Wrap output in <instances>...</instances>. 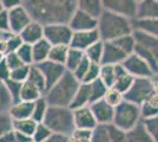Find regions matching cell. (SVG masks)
Returning a JSON list of instances; mask_svg holds the SVG:
<instances>
[{"label": "cell", "instance_id": "7c38bea8", "mask_svg": "<svg viewBox=\"0 0 158 142\" xmlns=\"http://www.w3.org/2000/svg\"><path fill=\"white\" fill-rule=\"evenodd\" d=\"M69 26L73 32H84V31H92L98 27V19L93 18L89 14L84 13L80 10H76L69 21Z\"/></svg>", "mask_w": 158, "mask_h": 142}, {"label": "cell", "instance_id": "f6af8a7d", "mask_svg": "<svg viewBox=\"0 0 158 142\" xmlns=\"http://www.w3.org/2000/svg\"><path fill=\"white\" fill-rule=\"evenodd\" d=\"M31 67H28V65H21L20 68L12 70L11 71V76H10V80L19 82V83H24L27 80V77H28V72H30V68Z\"/></svg>", "mask_w": 158, "mask_h": 142}, {"label": "cell", "instance_id": "f907efd6", "mask_svg": "<svg viewBox=\"0 0 158 142\" xmlns=\"http://www.w3.org/2000/svg\"><path fill=\"white\" fill-rule=\"evenodd\" d=\"M23 44H24V41H23V39L20 38L19 34L12 33L10 37H8V39H7V41H6L7 54H11V52H17V50H18V49H19Z\"/></svg>", "mask_w": 158, "mask_h": 142}, {"label": "cell", "instance_id": "3957f363", "mask_svg": "<svg viewBox=\"0 0 158 142\" xmlns=\"http://www.w3.org/2000/svg\"><path fill=\"white\" fill-rule=\"evenodd\" d=\"M79 85L80 82L74 77V75L66 71L65 75L54 85L47 89L45 98L50 105L70 108Z\"/></svg>", "mask_w": 158, "mask_h": 142}, {"label": "cell", "instance_id": "2e32d148", "mask_svg": "<svg viewBox=\"0 0 158 142\" xmlns=\"http://www.w3.org/2000/svg\"><path fill=\"white\" fill-rule=\"evenodd\" d=\"M73 110V121L76 129H85V130H93L98 124L93 116V113L90 107L72 109Z\"/></svg>", "mask_w": 158, "mask_h": 142}, {"label": "cell", "instance_id": "d6a6232c", "mask_svg": "<svg viewBox=\"0 0 158 142\" xmlns=\"http://www.w3.org/2000/svg\"><path fill=\"white\" fill-rule=\"evenodd\" d=\"M103 54H104V41H99L92 46H90L85 51V57L91 62L96 64H102L103 59Z\"/></svg>", "mask_w": 158, "mask_h": 142}, {"label": "cell", "instance_id": "83f0119b", "mask_svg": "<svg viewBox=\"0 0 158 142\" xmlns=\"http://www.w3.org/2000/svg\"><path fill=\"white\" fill-rule=\"evenodd\" d=\"M84 58H85V52L84 51L70 47L67 57H66L65 69L70 72H73L79 67V64L84 61Z\"/></svg>", "mask_w": 158, "mask_h": 142}, {"label": "cell", "instance_id": "ee69618b", "mask_svg": "<svg viewBox=\"0 0 158 142\" xmlns=\"http://www.w3.org/2000/svg\"><path fill=\"white\" fill-rule=\"evenodd\" d=\"M99 76H100V64H96V63H91L89 70L86 72L85 77L81 83H85V84H91L93 82H96L97 80H99Z\"/></svg>", "mask_w": 158, "mask_h": 142}, {"label": "cell", "instance_id": "ab89813d", "mask_svg": "<svg viewBox=\"0 0 158 142\" xmlns=\"http://www.w3.org/2000/svg\"><path fill=\"white\" fill-rule=\"evenodd\" d=\"M52 134L53 133L51 131V129L41 122V123L37 124L35 130H34V133L32 135V140L34 142H45L48 137H51Z\"/></svg>", "mask_w": 158, "mask_h": 142}, {"label": "cell", "instance_id": "8d00e7d4", "mask_svg": "<svg viewBox=\"0 0 158 142\" xmlns=\"http://www.w3.org/2000/svg\"><path fill=\"white\" fill-rule=\"evenodd\" d=\"M107 87L100 80H97L90 84V93H91V104L94 102H98L100 100H104L106 91H107Z\"/></svg>", "mask_w": 158, "mask_h": 142}, {"label": "cell", "instance_id": "7402d4cb", "mask_svg": "<svg viewBox=\"0 0 158 142\" xmlns=\"http://www.w3.org/2000/svg\"><path fill=\"white\" fill-rule=\"evenodd\" d=\"M137 19H158V0H140Z\"/></svg>", "mask_w": 158, "mask_h": 142}, {"label": "cell", "instance_id": "6125c7cd", "mask_svg": "<svg viewBox=\"0 0 158 142\" xmlns=\"http://www.w3.org/2000/svg\"><path fill=\"white\" fill-rule=\"evenodd\" d=\"M5 56H6V54H4V52H1V51H0V63H1L2 61H5Z\"/></svg>", "mask_w": 158, "mask_h": 142}, {"label": "cell", "instance_id": "836d02e7", "mask_svg": "<svg viewBox=\"0 0 158 142\" xmlns=\"http://www.w3.org/2000/svg\"><path fill=\"white\" fill-rule=\"evenodd\" d=\"M70 46L69 45H56L51 47L50 56H48V61H52L54 63H59L65 67L66 57L69 54Z\"/></svg>", "mask_w": 158, "mask_h": 142}, {"label": "cell", "instance_id": "4316f807", "mask_svg": "<svg viewBox=\"0 0 158 142\" xmlns=\"http://www.w3.org/2000/svg\"><path fill=\"white\" fill-rule=\"evenodd\" d=\"M126 133H127V142H153L152 137L145 128L143 121Z\"/></svg>", "mask_w": 158, "mask_h": 142}, {"label": "cell", "instance_id": "9a60e30c", "mask_svg": "<svg viewBox=\"0 0 158 142\" xmlns=\"http://www.w3.org/2000/svg\"><path fill=\"white\" fill-rule=\"evenodd\" d=\"M99 41H102V39H100V36L97 30L84 31V32H73L70 47L85 52L89 47L92 46L93 44H96Z\"/></svg>", "mask_w": 158, "mask_h": 142}, {"label": "cell", "instance_id": "7a4b0ae2", "mask_svg": "<svg viewBox=\"0 0 158 142\" xmlns=\"http://www.w3.org/2000/svg\"><path fill=\"white\" fill-rule=\"evenodd\" d=\"M97 31L103 41H113L123 36L133 33V20L104 10L98 19Z\"/></svg>", "mask_w": 158, "mask_h": 142}, {"label": "cell", "instance_id": "11a10c76", "mask_svg": "<svg viewBox=\"0 0 158 142\" xmlns=\"http://www.w3.org/2000/svg\"><path fill=\"white\" fill-rule=\"evenodd\" d=\"M10 76H11V69L7 67L6 62L2 61L0 63V82L5 83L10 80Z\"/></svg>", "mask_w": 158, "mask_h": 142}, {"label": "cell", "instance_id": "03108f58", "mask_svg": "<svg viewBox=\"0 0 158 142\" xmlns=\"http://www.w3.org/2000/svg\"><path fill=\"white\" fill-rule=\"evenodd\" d=\"M28 142H34V141H33V140H31V141H28Z\"/></svg>", "mask_w": 158, "mask_h": 142}, {"label": "cell", "instance_id": "5b68a950", "mask_svg": "<svg viewBox=\"0 0 158 142\" xmlns=\"http://www.w3.org/2000/svg\"><path fill=\"white\" fill-rule=\"evenodd\" d=\"M133 37L136 41L135 54L142 57L155 71L158 65V38L140 31H133Z\"/></svg>", "mask_w": 158, "mask_h": 142}, {"label": "cell", "instance_id": "680465c9", "mask_svg": "<svg viewBox=\"0 0 158 142\" xmlns=\"http://www.w3.org/2000/svg\"><path fill=\"white\" fill-rule=\"evenodd\" d=\"M13 133H14V137H15V142H28L32 140L31 136H27L25 134L18 133V131H13Z\"/></svg>", "mask_w": 158, "mask_h": 142}, {"label": "cell", "instance_id": "db71d44e", "mask_svg": "<svg viewBox=\"0 0 158 142\" xmlns=\"http://www.w3.org/2000/svg\"><path fill=\"white\" fill-rule=\"evenodd\" d=\"M0 31L11 32L10 31V19H8V12L4 10L0 13Z\"/></svg>", "mask_w": 158, "mask_h": 142}, {"label": "cell", "instance_id": "5bb4252c", "mask_svg": "<svg viewBox=\"0 0 158 142\" xmlns=\"http://www.w3.org/2000/svg\"><path fill=\"white\" fill-rule=\"evenodd\" d=\"M92 110L93 116L97 121L98 126H110L113 122V115H114V108L111 107L109 103H106L104 100L94 102L90 105Z\"/></svg>", "mask_w": 158, "mask_h": 142}, {"label": "cell", "instance_id": "7dc6e473", "mask_svg": "<svg viewBox=\"0 0 158 142\" xmlns=\"http://www.w3.org/2000/svg\"><path fill=\"white\" fill-rule=\"evenodd\" d=\"M5 85H6L7 90H8V94L11 95V97L13 100V103L20 101V90H21L23 83L8 80L7 82H5Z\"/></svg>", "mask_w": 158, "mask_h": 142}, {"label": "cell", "instance_id": "681fc988", "mask_svg": "<svg viewBox=\"0 0 158 142\" xmlns=\"http://www.w3.org/2000/svg\"><path fill=\"white\" fill-rule=\"evenodd\" d=\"M13 131V120L8 114H0V136Z\"/></svg>", "mask_w": 158, "mask_h": 142}, {"label": "cell", "instance_id": "52a82bcc", "mask_svg": "<svg viewBox=\"0 0 158 142\" xmlns=\"http://www.w3.org/2000/svg\"><path fill=\"white\" fill-rule=\"evenodd\" d=\"M156 83L153 78H135L133 84L124 95V100L136 105H140L155 93Z\"/></svg>", "mask_w": 158, "mask_h": 142}, {"label": "cell", "instance_id": "e7e4bbea", "mask_svg": "<svg viewBox=\"0 0 158 142\" xmlns=\"http://www.w3.org/2000/svg\"><path fill=\"white\" fill-rule=\"evenodd\" d=\"M155 94L157 95V97H158V84L156 83V87H155Z\"/></svg>", "mask_w": 158, "mask_h": 142}, {"label": "cell", "instance_id": "44dd1931", "mask_svg": "<svg viewBox=\"0 0 158 142\" xmlns=\"http://www.w3.org/2000/svg\"><path fill=\"white\" fill-rule=\"evenodd\" d=\"M91 105V93H90V84L80 83L77 93L74 95V98L71 104V109H78L83 107Z\"/></svg>", "mask_w": 158, "mask_h": 142}, {"label": "cell", "instance_id": "b9f144b4", "mask_svg": "<svg viewBox=\"0 0 158 142\" xmlns=\"http://www.w3.org/2000/svg\"><path fill=\"white\" fill-rule=\"evenodd\" d=\"M104 101L106 103H109L111 107L116 108L124 101V95L122 93H119L118 90H116L114 88H109L105 96H104Z\"/></svg>", "mask_w": 158, "mask_h": 142}, {"label": "cell", "instance_id": "60d3db41", "mask_svg": "<svg viewBox=\"0 0 158 142\" xmlns=\"http://www.w3.org/2000/svg\"><path fill=\"white\" fill-rule=\"evenodd\" d=\"M15 54H18V57L20 58V61L23 62L25 65L31 67L33 65V54H32V45L30 44H23L17 50Z\"/></svg>", "mask_w": 158, "mask_h": 142}, {"label": "cell", "instance_id": "f546056e", "mask_svg": "<svg viewBox=\"0 0 158 142\" xmlns=\"http://www.w3.org/2000/svg\"><path fill=\"white\" fill-rule=\"evenodd\" d=\"M37 124L38 123L33 118L13 120V131H18V133H21V134H25V135L32 137Z\"/></svg>", "mask_w": 158, "mask_h": 142}, {"label": "cell", "instance_id": "74e56055", "mask_svg": "<svg viewBox=\"0 0 158 142\" xmlns=\"http://www.w3.org/2000/svg\"><path fill=\"white\" fill-rule=\"evenodd\" d=\"M133 81H135V78L132 76H130L127 72H125V74L120 75L119 77H117V80H116L112 88H114L116 90H118L119 93L125 95L129 91V89L131 88L132 84H133Z\"/></svg>", "mask_w": 158, "mask_h": 142}, {"label": "cell", "instance_id": "c3c4849f", "mask_svg": "<svg viewBox=\"0 0 158 142\" xmlns=\"http://www.w3.org/2000/svg\"><path fill=\"white\" fill-rule=\"evenodd\" d=\"M148 133L152 137L153 142H158V116L143 121Z\"/></svg>", "mask_w": 158, "mask_h": 142}, {"label": "cell", "instance_id": "e0dca14e", "mask_svg": "<svg viewBox=\"0 0 158 142\" xmlns=\"http://www.w3.org/2000/svg\"><path fill=\"white\" fill-rule=\"evenodd\" d=\"M126 58H127V56L114 43H112V41H104V54H103L102 64H105V65H118V64H122Z\"/></svg>", "mask_w": 158, "mask_h": 142}, {"label": "cell", "instance_id": "d6986e66", "mask_svg": "<svg viewBox=\"0 0 158 142\" xmlns=\"http://www.w3.org/2000/svg\"><path fill=\"white\" fill-rule=\"evenodd\" d=\"M77 8L96 19H99V17L105 10L103 0H78Z\"/></svg>", "mask_w": 158, "mask_h": 142}, {"label": "cell", "instance_id": "6da1fadb", "mask_svg": "<svg viewBox=\"0 0 158 142\" xmlns=\"http://www.w3.org/2000/svg\"><path fill=\"white\" fill-rule=\"evenodd\" d=\"M24 6L33 21L43 26L53 24H69L77 10V0H25Z\"/></svg>", "mask_w": 158, "mask_h": 142}, {"label": "cell", "instance_id": "484cf974", "mask_svg": "<svg viewBox=\"0 0 158 142\" xmlns=\"http://www.w3.org/2000/svg\"><path fill=\"white\" fill-rule=\"evenodd\" d=\"M45 96L43 91H40L39 89L35 85L31 84L30 82L25 81L21 85V90H20V101L25 102H35L39 100L40 97Z\"/></svg>", "mask_w": 158, "mask_h": 142}, {"label": "cell", "instance_id": "d590c367", "mask_svg": "<svg viewBox=\"0 0 158 142\" xmlns=\"http://www.w3.org/2000/svg\"><path fill=\"white\" fill-rule=\"evenodd\" d=\"M13 104V100L8 94L5 83L0 82V114H8L10 109Z\"/></svg>", "mask_w": 158, "mask_h": 142}, {"label": "cell", "instance_id": "4fadbf2b", "mask_svg": "<svg viewBox=\"0 0 158 142\" xmlns=\"http://www.w3.org/2000/svg\"><path fill=\"white\" fill-rule=\"evenodd\" d=\"M37 67H38V69L41 71V74L44 75V77H45L47 89L51 88L52 85H54L67 71L63 64L54 63V62L48 61V59L38 64Z\"/></svg>", "mask_w": 158, "mask_h": 142}, {"label": "cell", "instance_id": "8992f818", "mask_svg": "<svg viewBox=\"0 0 158 142\" xmlns=\"http://www.w3.org/2000/svg\"><path fill=\"white\" fill-rule=\"evenodd\" d=\"M142 122L139 107L127 101L122 102L114 108V115L112 124L124 131H129Z\"/></svg>", "mask_w": 158, "mask_h": 142}, {"label": "cell", "instance_id": "e575fe53", "mask_svg": "<svg viewBox=\"0 0 158 142\" xmlns=\"http://www.w3.org/2000/svg\"><path fill=\"white\" fill-rule=\"evenodd\" d=\"M99 80L103 82L107 88H112L114 82H116L114 65L100 64V76H99Z\"/></svg>", "mask_w": 158, "mask_h": 142}, {"label": "cell", "instance_id": "be15d7a7", "mask_svg": "<svg viewBox=\"0 0 158 142\" xmlns=\"http://www.w3.org/2000/svg\"><path fill=\"white\" fill-rule=\"evenodd\" d=\"M5 8H4V5H2V0H0V13L4 11Z\"/></svg>", "mask_w": 158, "mask_h": 142}, {"label": "cell", "instance_id": "cb8c5ba5", "mask_svg": "<svg viewBox=\"0 0 158 142\" xmlns=\"http://www.w3.org/2000/svg\"><path fill=\"white\" fill-rule=\"evenodd\" d=\"M139 111H140V117L142 121L149 120L152 117L158 116V97L157 95L153 93L151 97H149L145 102H143L139 105Z\"/></svg>", "mask_w": 158, "mask_h": 142}, {"label": "cell", "instance_id": "f5cc1de1", "mask_svg": "<svg viewBox=\"0 0 158 142\" xmlns=\"http://www.w3.org/2000/svg\"><path fill=\"white\" fill-rule=\"evenodd\" d=\"M5 62H6L7 67L11 69V71L17 68H20L21 65H25L23 62L20 61V58L18 57V54L15 52H11V54H7L5 56Z\"/></svg>", "mask_w": 158, "mask_h": 142}, {"label": "cell", "instance_id": "9f6ffc18", "mask_svg": "<svg viewBox=\"0 0 158 142\" xmlns=\"http://www.w3.org/2000/svg\"><path fill=\"white\" fill-rule=\"evenodd\" d=\"M20 4H21V1H19V0H2V5H4V8L6 11L13 10L14 7H17Z\"/></svg>", "mask_w": 158, "mask_h": 142}, {"label": "cell", "instance_id": "9c48e42d", "mask_svg": "<svg viewBox=\"0 0 158 142\" xmlns=\"http://www.w3.org/2000/svg\"><path fill=\"white\" fill-rule=\"evenodd\" d=\"M122 65L133 78H153V69L137 54H130Z\"/></svg>", "mask_w": 158, "mask_h": 142}, {"label": "cell", "instance_id": "f35d334b", "mask_svg": "<svg viewBox=\"0 0 158 142\" xmlns=\"http://www.w3.org/2000/svg\"><path fill=\"white\" fill-rule=\"evenodd\" d=\"M92 141V130L85 129H74L70 136H67V142H91Z\"/></svg>", "mask_w": 158, "mask_h": 142}, {"label": "cell", "instance_id": "7bdbcfd3", "mask_svg": "<svg viewBox=\"0 0 158 142\" xmlns=\"http://www.w3.org/2000/svg\"><path fill=\"white\" fill-rule=\"evenodd\" d=\"M106 127H107V131H109L111 142H127V133L126 131L117 128L113 124L106 126Z\"/></svg>", "mask_w": 158, "mask_h": 142}, {"label": "cell", "instance_id": "4dcf8cb0", "mask_svg": "<svg viewBox=\"0 0 158 142\" xmlns=\"http://www.w3.org/2000/svg\"><path fill=\"white\" fill-rule=\"evenodd\" d=\"M50 108V104L47 103L45 96L40 97L39 100L33 102V111H32V118L37 123L44 122V118L46 116L47 110Z\"/></svg>", "mask_w": 158, "mask_h": 142}, {"label": "cell", "instance_id": "ac0fdd59", "mask_svg": "<svg viewBox=\"0 0 158 142\" xmlns=\"http://www.w3.org/2000/svg\"><path fill=\"white\" fill-rule=\"evenodd\" d=\"M19 36L25 44L33 45L41 39H44V26L37 21H32L20 32Z\"/></svg>", "mask_w": 158, "mask_h": 142}, {"label": "cell", "instance_id": "d4e9b609", "mask_svg": "<svg viewBox=\"0 0 158 142\" xmlns=\"http://www.w3.org/2000/svg\"><path fill=\"white\" fill-rule=\"evenodd\" d=\"M133 31H140L158 38V19H135Z\"/></svg>", "mask_w": 158, "mask_h": 142}, {"label": "cell", "instance_id": "6f0895ef", "mask_svg": "<svg viewBox=\"0 0 158 142\" xmlns=\"http://www.w3.org/2000/svg\"><path fill=\"white\" fill-rule=\"evenodd\" d=\"M45 142H67V136L58 135V134H52L51 137H48Z\"/></svg>", "mask_w": 158, "mask_h": 142}, {"label": "cell", "instance_id": "ffe728a7", "mask_svg": "<svg viewBox=\"0 0 158 142\" xmlns=\"http://www.w3.org/2000/svg\"><path fill=\"white\" fill-rule=\"evenodd\" d=\"M33 102L18 101L12 104L8 111V115L12 120H24V118H32Z\"/></svg>", "mask_w": 158, "mask_h": 142}, {"label": "cell", "instance_id": "816d5d0a", "mask_svg": "<svg viewBox=\"0 0 158 142\" xmlns=\"http://www.w3.org/2000/svg\"><path fill=\"white\" fill-rule=\"evenodd\" d=\"M90 64H91V62L89 61L87 58H84V61L81 62L80 64H79V67L74 71H73L72 74L74 75V77L78 80L80 83L83 82V80H84V77H85L86 72H87V70H89V67H90Z\"/></svg>", "mask_w": 158, "mask_h": 142}, {"label": "cell", "instance_id": "ba28073f", "mask_svg": "<svg viewBox=\"0 0 158 142\" xmlns=\"http://www.w3.org/2000/svg\"><path fill=\"white\" fill-rule=\"evenodd\" d=\"M73 31L69 24H53L44 26V38L52 46L56 45H69L71 44Z\"/></svg>", "mask_w": 158, "mask_h": 142}, {"label": "cell", "instance_id": "277c9868", "mask_svg": "<svg viewBox=\"0 0 158 142\" xmlns=\"http://www.w3.org/2000/svg\"><path fill=\"white\" fill-rule=\"evenodd\" d=\"M51 129L53 134L70 136L76 129L73 121V110L69 107L50 105L43 122Z\"/></svg>", "mask_w": 158, "mask_h": 142}, {"label": "cell", "instance_id": "8fae6325", "mask_svg": "<svg viewBox=\"0 0 158 142\" xmlns=\"http://www.w3.org/2000/svg\"><path fill=\"white\" fill-rule=\"evenodd\" d=\"M7 12H8V19H10V31L14 34H19L28 24H31L33 21L31 14L27 11L26 7L24 6L23 1L20 5Z\"/></svg>", "mask_w": 158, "mask_h": 142}, {"label": "cell", "instance_id": "603a6c76", "mask_svg": "<svg viewBox=\"0 0 158 142\" xmlns=\"http://www.w3.org/2000/svg\"><path fill=\"white\" fill-rule=\"evenodd\" d=\"M52 45L44 38L38 43L32 45V54H33V65H38L40 63L48 59L50 51Z\"/></svg>", "mask_w": 158, "mask_h": 142}, {"label": "cell", "instance_id": "94428289", "mask_svg": "<svg viewBox=\"0 0 158 142\" xmlns=\"http://www.w3.org/2000/svg\"><path fill=\"white\" fill-rule=\"evenodd\" d=\"M153 81H155V83L158 84V65H157V69L155 70V74H153Z\"/></svg>", "mask_w": 158, "mask_h": 142}, {"label": "cell", "instance_id": "1f68e13d", "mask_svg": "<svg viewBox=\"0 0 158 142\" xmlns=\"http://www.w3.org/2000/svg\"><path fill=\"white\" fill-rule=\"evenodd\" d=\"M112 43H114L127 57L130 54H135V51H136V41H135L133 33L123 36V37H120L118 39L113 41Z\"/></svg>", "mask_w": 158, "mask_h": 142}, {"label": "cell", "instance_id": "30bf717a", "mask_svg": "<svg viewBox=\"0 0 158 142\" xmlns=\"http://www.w3.org/2000/svg\"><path fill=\"white\" fill-rule=\"evenodd\" d=\"M104 8L125 17L130 20L137 19L138 15L139 0H103Z\"/></svg>", "mask_w": 158, "mask_h": 142}, {"label": "cell", "instance_id": "91938a15", "mask_svg": "<svg viewBox=\"0 0 158 142\" xmlns=\"http://www.w3.org/2000/svg\"><path fill=\"white\" fill-rule=\"evenodd\" d=\"M0 142H15V137H14V133L11 131L8 134L0 136Z\"/></svg>", "mask_w": 158, "mask_h": 142}, {"label": "cell", "instance_id": "f1b7e54d", "mask_svg": "<svg viewBox=\"0 0 158 142\" xmlns=\"http://www.w3.org/2000/svg\"><path fill=\"white\" fill-rule=\"evenodd\" d=\"M26 81L30 82L33 85H35L40 91L44 93V95L46 94L47 85L46 81H45V77H44V75L41 74V71L38 69L37 65H32L30 68V72H28V77H27Z\"/></svg>", "mask_w": 158, "mask_h": 142}, {"label": "cell", "instance_id": "bcb514c9", "mask_svg": "<svg viewBox=\"0 0 158 142\" xmlns=\"http://www.w3.org/2000/svg\"><path fill=\"white\" fill-rule=\"evenodd\" d=\"M91 142H111L110 135L106 126H97L92 130V141Z\"/></svg>", "mask_w": 158, "mask_h": 142}]
</instances>
